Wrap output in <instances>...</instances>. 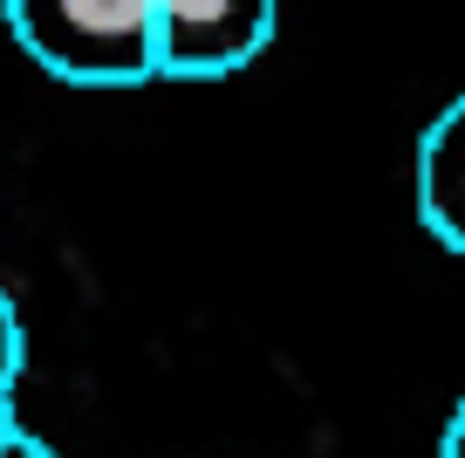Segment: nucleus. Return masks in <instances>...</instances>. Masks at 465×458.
Masks as SVG:
<instances>
[{"instance_id": "1", "label": "nucleus", "mask_w": 465, "mask_h": 458, "mask_svg": "<svg viewBox=\"0 0 465 458\" xmlns=\"http://www.w3.org/2000/svg\"><path fill=\"white\" fill-rule=\"evenodd\" d=\"M7 28L69 89L151 83V0H7Z\"/></svg>"}, {"instance_id": "2", "label": "nucleus", "mask_w": 465, "mask_h": 458, "mask_svg": "<svg viewBox=\"0 0 465 458\" xmlns=\"http://www.w3.org/2000/svg\"><path fill=\"white\" fill-rule=\"evenodd\" d=\"M274 21L281 15L267 0H151V75H240L253 55H267Z\"/></svg>"}, {"instance_id": "3", "label": "nucleus", "mask_w": 465, "mask_h": 458, "mask_svg": "<svg viewBox=\"0 0 465 458\" xmlns=\"http://www.w3.org/2000/svg\"><path fill=\"white\" fill-rule=\"evenodd\" d=\"M418 226L445 254H465V96H451L418 144Z\"/></svg>"}, {"instance_id": "4", "label": "nucleus", "mask_w": 465, "mask_h": 458, "mask_svg": "<svg viewBox=\"0 0 465 458\" xmlns=\"http://www.w3.org/2000/svg\"><path fill=\"white\" fill-rule=\"evenodd\" d=\"M21 315L15 301H7V287H0V397H15V376H21Z\"/></svg>"}, {"instance_id": "5", "label": "nucleus", "mask_w": 465, "mask_h": 458, "mask_svg": "<svg viewBox=\"0 0 465 458\" xmlns=\"http://www.w3.org/2000/svg\"><path fill=\"white\" fill-rule=\"evenodd\" d=\"M0 458H62V452H55L48 438H35L28 424H15L7 438H0Z\"/></svg>"}, {"instance_id": "6", "label": "nucleus", "mask_w": 465, "mask_h": 458, "mask_svg": "<svg viewBox=\"0 0 465 458\" xmlns=\"http://www.w3.org/2000/svg\"><path fill=\"white\" fill-rule=\"evenodd\" d=\"M438 458H465V403L445 417V438H438Z\"/></svg>"}, {"instance_id": "7", "label": "nucleus", "mask_w": 465, "mask_h": 458, "mask_svg": "<svg viewBox=\"0 0 465 458\" xmlns=\"http://www.w3.org/2000/svg\"><path fill=\"white\" fill-rule=\"evenodd\" d=\"M15 424H21V417H15V397H0V438H7Z\"/></svg>"}]
</instances>
